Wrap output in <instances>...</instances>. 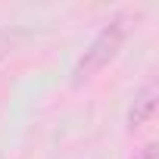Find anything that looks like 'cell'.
Returning a JSON list of instances; mask_svg holds the SVG:
<instances>
[{
	"label": "cell",
	"mask_w": 159,
	"mask_h": 159,
	"mask_svg": "<svg viewBox=\"0 0 159 159\" xmlns=\"http://www.w3.org/2000/svg\"><path fill=\"white\" fill-rule=\"evenodd\" d=\"M125 34H128V25H125L122 16H116L112 22H106V25L97 31V38L88 44L84 56L75 62L72 81L81 84V81H88V78H94L100 69H106V66L119 56V50H122V44H125Z\"/></svg>",
	"instance_id": "cell-1"
},
{
	"label": "cell",
	"mask_w": 159,
	"mask_h": 159,
	"mask_svg": "<svg viewBox=\"0 0 159 159\" xmlns=\"http://www.w3.org/2000/svg\"><path fill=\"white\" fill-rule=\"evenodd\" d=\"M153 112H156V88H153V84H143V88L137 91L131 109H128V128L134 131V128L147 125V122L153 119Z\"/></svg>",
	"instance_id": "cell-2"
},
{
	"label": "cell",
	"mask_w": 159,
	"mask_h": 159,
	"mask_svg": "<svg viewBox=\"0 0 159 159\" xmlns=\"http://www.w3.org/2000/svg\"><path fill=\"white\" fill-rule=\"evenodd\" d=\"M13 47H16V31L0 28V62H3V59L13 53Z\"/></svg>",
	"instance_id": "cell-3"
},
{
	"label": "cell",
	"mask_w": 159,
	"mask_h": 159,
	"mask_svg": "<svg viewBox=\"0 0 159 159\" xmlns=\"http://www.w3.org/2000/svg\"><path fill=\"white\" fill-rule=\"evenodd\" d=\"M134 159H156V143H147L143 150H137Z\"/></svg>",
	"instance_id": "cell-4"
}]
</instances>
